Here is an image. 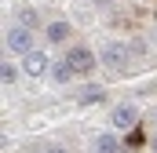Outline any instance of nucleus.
Returning <instances> with one entry per match:
<instances>
[{
    "instance_id": "1",
    "label": "nucleus",
    "mask_w": 157,
    "mask_h": 153,
    "mask_svg": "<svg viewBox=\"0 0 157 153\" xmlns=\"http://www.w3.org/2000/svg\"><path fill=\"white\" fill-rule=\"evenodd\" d=\"M4 47L11 51V55H29L37 44H33V29H26V26H7L4 29Z\"/></svg>"
},
{
    "instance_id": "2",
    "label": "nucleus",
    "mask_w": 157,
    "mask_h": 153,
    "mask_svg": "<svg viewBox=\"0 0 157 153\" xmlns=\"http://www.w3.org/2000/svg\"><path fill=\"white\" fill-rule=\"evenodd\" d=\"M128 55H132V47L128 44H121V40H106L102 47H99V66H106V69H124L128 66Z\"/></svg>"
},
{
    "instance_id": "3",
    "label": "nucleus",
    "mask_w": 157,
    "mask_h": 153,
    "mask_svg": "<svg viewBox=\"0 0 157 153\" xmlns=\"http://www.w3.org/2000/svg\"><path fill=\"white\" fill-rule=\"evenodd\" d=\"M110 124H113V131H132V128L139 124V106L117 102V106L110 110Z\"/></svg>"
},
{
    "instance_id": "4",
    "label": "nucleus",
    "mask_w": 157,
    "mask_h": 153,
    "mask_svg": "<svg viewBox=\"0 0 157 153\" xmlns=\"http://www.w3.org/2000/svg\"><path fill=\"white\" fill-rule=\"evenodd\" d=\"M66 62H70L77 73H91V69L99 66V55H95L91 47H84V44H73V47L66 51Z\"/></svg>"
},
{
    "instance_id": "5",
    "label": "nucleus",
    "mask_w": 157,
    "mask_h": 153,
    "mask_svg": "<svg viewBox=\"0 0 157 153\" xmlns=\"http://www.w3.org/2000/svg\"><path fill=\"white\" fill-rule=\"evenodd\" d=\"M51 58H48V51H29V55H22V73L26 76H44V73H51Z\"/></svg>"
},
{
    "instance_id": "6",
    "label": "nucleus",
    "mask_w": 157,
    "mask_h": 153,
    "mask_svg": "<svg viewBox=\"0 0 157 153\" xmlns=\"http://www.w3.org/2000/svg\"><path fill=\"white\" fill-rule=\"evenodd\" d=\"M44 37H48V44H66V40L73 37V26L66 18H55V22L44 26Z\"/></svg>"
},
{
    "instance_id": "7",
    "label": "nucleus",
    "mask_w": 157,
    "mask_h": 153,
    "mask_svg": "<svg viewBox=\"0 0 157 153\" xmlns=\"http://www.w3.org/2000/svg\"><path fill=\"white\" fill-rule=\"evenodd\" d=\"M102 99H106V88H102V84H84V88L77 91L80 106H95V102H102Z\"/></svg>"
},
{
    "instance_id": "8",
    "label": "nucleus",
    "mask_w": 157,
    "mask_h": 153,
    "mask_svg": "<svg viewBox=\"0 0 157 153\" xmlns=\"http://www.w3.org/2000/svg\"><path fill=\"white\" fill-rule=\"evenodd\" d=\"M95 153H121L117 131H99V139H95Z\"/></svg>"
},
{
    "instance_id": "9",
    "label": "nucleus",
    "mask_w": 157,
    "mask_h": 153,
    "mask_svg": "<svg viewBox=\"0 0 157 153\" xmlns=\"http://www.w3.org/2000/svg\"><path fill=\"white\" fill-rule=\"evenodd\" d=\"M18 26L37 29V26H40V11H37V7H29V4H22V7H18Z\"/></svg>"
},
{
    "instance_id": "10",
    "label": "nucleus",
    "mask_w": 157,
    "mask_h": 153,
    "mask_svg": "<svg viewBox=\"0 0 157 153\" xmlns=\"http://www.w3.org/2000/svg\"><path fill=\"white\" fill-rule=\"evenodd\" d=\"M73 73H77V69H73V66H70L66 58L51 66V80H55V84H70V80H73Z\"/></svg>"
},
{
    "instance_id": "11",
    "label": "nucleus",
    "mask_w": 157,
    "mask_h": 153,
    "mask_svg": "<svg viewBox=\"0 0 157 153\" xmlns=\"http://www.w3.org/2000/svg\"><path fill=\"white\" fill-rule=\"evenodd\" d=\"M18 76H22V66H11V62H4V66H0V84H4V88H15V84H18Z\"/></svg>"
},
{
    "instance_id": "12",
    "label": "nucleus",
    "mask_w": 157,
    "mask_h": 153,
    "mask_svg": "<svg viewBox=\"0 0 157 153\" xmlns=\"http://www.w3.org/2000/svg\"><path fill=\"white\" fill-rule=\"evenodd\" d=\"M44 153H66V150H62V146H51V150H44Z\"/></svg>"
},
{
    "instance_id": "13",
    "label": "nucleus",
    "mask_w": 157,
    "mask_h": 153,
    "mask_svg": "<svg viewBox=\"0 0 157 153\" xmlns=\"http://www.w3.org/2000/svg\"><path fill=\"white\" fill-rule=\"evenodd\" d=\"M95 7H110V0H95Z\"/></svg>"
},
{
    "instance_id": "14",
    "label": "nucleus",
    "mask_w": 157,
    "mask_h": 153,
    "mask_svg": "<svg viewBox=\"0 0 157 153\" xmlns=\"http://www.w3.org/2000/svg\"><path fill=\"white\" fill-rule=\"evenodd\" d=\"M150 150H154V153H157V135H154V139H150Z\"/></svg>"
},
{
    "instance_id": "15",
    "label": "nucleus",
    "mask_w": 157,
    "mask_h": 153,
    "mask_svg": "<svg viewBox=\"0 0 157 153\" xmlns=\"http://www.w3.org/2000/svg\"><path fill=\"white\" fill-rule=\"evenodd\" d=\"M154 44H157V26H154Z\"/></svg>"
}]
</instances>
